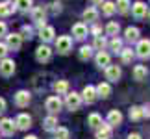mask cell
<instances>
[{
    "label": "cell",
    "mask_w": 150,
    "mask_h": 139,
    "mask_svg": "<svg viewBox=\"0 0 150 139\" xmlns=\"http://www.w3.org/2000/svg\"><path fill=\"white\" fill-rule=\"evenodd\" d=\"M71 46H72V41H71L69 35H61V37L56 39V50L59 52V54H67V52L71 50Z\"/></svg>",
    "instance_id": "1"
},
{
    "label": "cell",
    "mask_w": 150,
    "mask_h": 139,
    "mask_svg": "<svg viewBox=\"0 0 150 139\" xmlns=\"http://www.w3.org/2000/svg\"><path fill=\"white\" fill-rule=\"evenodd\" d=\"M0 72H2L4 76H11V74L15 72V61L4 57V60L0 61Z\"/></svg>",
    "instance_id": "2"
},
{
    "label": "cell",
    "mask_w": 150,
    "mask_h": 139,
    "mask_svg": "<svg viewBox=\"0 0 150 139\" xmlns=\"http://www.w3.org/2000/svg\"><path fill=\"white\" fill-rule=\"evenodd\" d=\"M30 126H32V117H30V115L21 113L19 117L15 119V128H19V130H28Z\"/></svg>",
    "instance_id": "3"
},
{
    "label": "cell",
    "mask_w": 150,
    "mask_h": 139,
    "mask_svg": "<svg viewBox=\"0 0 150 139\" xmlns=\"http://www.w3.org/2000/svg\"><path fill=\"white\" fill-rule=\"evenodd\" d=\"M8 37V43H6V46L11 50H19L21 48V45H22V35H19V33H9V35H6Z\"/></svg>",
    "instance_id": "4"
},
{
    "label": "cell",
    "mask_w": 150,
    "mask_h": 139,
    "mask_svg": "<svg viewBox=\"0 0 150 139\" xmlns=\"http://www.w3.org/2000/svg\"><path fill=\"white\" fill-rule=\"evenodd\" d=\"M137 56L139 57H150V41L148 39H141L137 43Z\"/></svg>",
    "instance_id": "5"
},
{
    "label": "cell",
    "mask_w": 150,
    "mask_h": 139,
    "mask_svg": "<svg viewBox=\"0 0 150 139\" xmlns=\"http://www.w3.org/2000/svg\"><path fill=\"white\" fill-rule=\"evenodd\" d=\"M67 108L69 109H78L80 104H82V96L78 95V93H71V95H67Z\"/></svg>",
    "instance_id": "6"
},
{
    "label": "cell",
    "mask_w": 150,
    "mask_h": 139,
    "mask_svg": "<svg viewBox=\"0 0 150 139\" xmlns=\"http://www.w3.org/2000/svg\"><path fill=\"white\" fill-rule=\"evenodd\" d=\"M50 56H52V50L48 48L47 45L37 46V50H35V57H37L39 61H48V60H50Z\"/></svg>",
    "instance_id": "7"
},
{
    "label": "cell",
    "mask_w": 150,
    "mask_h": 139,
    "mask_svg": "<svg viewBox=\"0 0 150 139\" xmlns=\"http://www.w3.org/2000/svg\"><path fill=\"white\" fill-rule=\"evenodd\" d=\"M0 132H2L4 135H11L15 132V123L11 119H2L0 121Z\"/></svg>",
    "instance_id": "8"
},
{
    "label": "cell",
    "mask_w": 150,
    "mask_h": 139,
    "mask_svg": "<svg viewBox=\"0 0 150 139\" xmlns=\"http://www.w3.org/2000/svg\"><path fill=\"white\" fill-rule=\"evenodd\" d=\"M132 11H134V17H137V19H143V17H146V13H148L145 2H135L132 6Z\"/></svg>",
    "instance_id": "9"
},
{
    "label": "cell",
    "mask_w": 150,
    "mask_h": 139,
    "mask_svg": "<svg viewBox=\"0 0 150 139\" xmlns=\"http://www.w3.org/2000/svg\"><path fill=\"white\" fill-rule=\"evenodd\" d=\"M47 109L50 113H56V111H59V108H61V100H59V96H50L47 98Z\"/></svg>",
    "instance_id": "10"
},
{
    "label": "cell",
    "mask_w": 150,
    "mask_h": 139,
    "mask_svg": "<svg viewBox=\"0 0 150 139\" xmlns=\"http://www.w3.org/2000/svg\"><path fill=\"white\" fill-rule=\"evenodd\" d=\"M96 89L93 87V85H85V89H83V100L87 102V104H93L96 100Z\"/></svg>",
    "instance_id": "11"
},
{
    "label": "cell",
    "mask_w": 150,
    "mask_h": 139,
    "mask_svg": "<svg viewBox=\"0 0 150 139\" xmlns=\"http://www.w3.org/2000/svg\"><path fill=\"white\" fill-rule=\"evenodd\" d=\"M28 102H30V93L28 91H19L15 95V104L17 106L24 108V106H28Z\"/></svg>",
    "instance_id": "12"
},
{
    "label": "cell",
    "mask_w": 150,
    "mask_h": 139,
    "mask_svg": "<svg viewBox=\"0 0 150 139\" xmlns=\"http://www.w3.org/2000/svg\"><path fill=\"white\" fill-rule=\"evenodd\" d=\"M106 76H108V80H111V82H117L120 78V69L117 65H108L106 67Z\"/></svg>",
    "instance_id": "13"
},
{
    "label": "cell",
    "mask_w": 150,
    "mask_h": 139,
    "mask_svg": "<svg viewBox=\"0 0 150 139\" xmlns=\"http://www.w3.org/2000/svg\"><path fill=\"white\" fill-rule=\"evenodd\" d=\"M108 123L111 124V126H117L122 123V113L119 111V109H111V111L108 113Z\"/></svg>",
    "instance_id": "14"
},
{
    "label": "cell",
    "mask_w": 150,
    "mask_h": 139,
    "mask_svg": "<svg viewBox=\"0 0 150 139\" xmlns=\"http://www.w3.org/2000/svg\"><path fill=\"white\" fill-rule=\"evenodd\" d=\"M72 35L76 39H83L85 35H87V26L83 24V22H78V24L72 26Z\"/></svg>",
    "instance_id": "15"
},
{
    "label": "cell",
    "mask_w": 150,
    "mask_h": 139,
    "mask_svg": "<svg viewBox=\"0 0 150 139\" xmlns=\"http://www.w3.org/2000/svg\"><path fill=\"white\" fill-rule=\"evenodd\" d=\"M96 137L98 139H111V126L109 124H100L96 128Z\"/></svg>",
    "instance_id": "16"
},
{
    "label": "cell",
    "mask_w": 150,
    "mask_h": 139,
    "mask_svg": "<svg viewBox=\"0 0 150 139\" xmlns=\"http://www.w3.org/2000/svg\"><path fill=\"white\" fill-rule=\"evenodd\" d=\"M56 35V32H54V28L52 26H43L41 28V33H39V37L43 39V41H52Z\"/></svg>",
    "instance_id": "17"
},
{
    "label": "cell",
    "mask_w": 150,
    "mask_h": 139,
    "mask_svg": "<svg viewBox=\"0 0 150 139\" xmlns=\"http://www.w3.org/2000/svg\"><path fill=\"white\" fill-rule=\"evenodd\" d=\"M146 76H148V71H146L145 65H137V67L134 69V78H135V80H139V82H141V80H145Z\"/></svg>",
    "instance_id": "18"
},
{
    "label": "cell",
    "mask_w": 150,
    "mask_h": 139,
    "mask_svg": "<svg viewBox=\"0 0 150 139\" xmlns=\"http://www.w3.org/2000/svg\"><path fill=\"white\" fill-rule=\"evenodd\" d=\"M87 124L91 126V128H95V130H96V128H98V126L102 124V117H100L98 113H91V115H89V119H87Z\"/></svg>",
    "instance_id": "19"
},
{
    "label": "cell",
    "mask_w": 150,
    "mask_h": 139,
    "mask_svg": "<svg viewBox=\"0 0 150 139\" xmlns=\"http://www.w3.org/2000/svg\"><path fill=\"white\" fill-rule=\"evenodd\" d=\"M54 91L57 93V95H65V93L69 91V84L65 82V80H57V82L54 84Z\"/></svg>",
    "instance_id": "20"
},
{
    "label": "cell",
    "mask_w": 150,
    "mask_h": 139,
    "mask_svg": "<svg viewBox=\"0 0 150 139\" xmlns=\"http://www.w3.org/2000/svg\"><path fill=\"white\" fill-rule=\"evenodd\" d=\"M115 11H117V9H115V2H106V0L102 2V13L106 17H111Z\"/></svg>",
    "instance_id": "21"
},
{
    "label": "cell",
    "mask_w": 150,
    "mask_h": 139,
    "mask_svg": "<svg viewBox=\"0 0 150 139\" xmlns=\"http://www.w3.org/2000/svg\"><path fill=\"white\" fill-rule=\"evenodd\" d=\"M13 8H15V6L11 2H2V4H0V17L11 15V13H13Z\"/></svg>",
    "instance_id": "22"
},
{
    "label": "cell",
    "mask_w": 150,
    "mask_h": 139,
    "mask_svg": "<svg viewBox=\"0 0 150 139\" xmlns=\"http://www.w3.org/2000/svg\"><path fill=\"white\" fill-rule=\"evenodd\" d=\"M83 19L89 21V22H95L96 19H98V11H96V8H89L83 11Z\"/></svg>",
    "instance_id": "23"
},
{
    "label": "cell",
    "mask_w": 150,
    "mask_h": 139,
    "mask_svg": "<svg viewBox=\"0 0 150 139\" xmlns=\"http://www.w3.org/2000/svg\"><path fill=\"white\" fill-rule=\"evenodd\" d=\"M109 93H111V87H109V84H98V87H96V95L102 96V98H108Z\"/></svg>",
    "instance_id": "24"
},
{
    "label": "cell",
    "mask_w": 150,
    "mask_h": 139,
    "mask_svg": "<svg viewBox=\"0 0 150 139\" xmlns=\"http://www.w3.org/2000/svg\"><path fill=\"white\" fill-rule=\"evenodd\" d=\"M95 60H96V65H100V67H108L109 65V54H106V52H98Z\"/></svg>",
    "instance_id": "25"
},
{
    "label": "cell",
    "mask_w": 150,
    "mask_h": 139,
    "mask_svg": "<svg viewBox=\"0 0 150 139\" xmlns=\"http://www.w3.org/2000/svg\"><path fill=\"white\" fill-rule=\"evenodd\" d=\"M120 54H122V61L124 63H132V61H134V57H135V52L132 50V48H122V50H120Z\"/></svg>",
    "instance_id": "26"
},
{
    "label": "cell",
    "mask_w": 150,
    "mask_h": 139,
    "mask_svg": "<svg viewBox=\"0 0 150 139\" xmlns=\"http://www.w3.org/2000/svg\"><path fill=\"white\" fill-rule=\"evenodd\" d=\"M139 39V30L137 28H126V41H137Z\"/></svg>",
    "instance_id": "27"
},
{
    "label": "cell",
    "mask_w": 150,
    "mask_h": 139,
    "mask_svg": "<svg viewBox=\"0 0 150 139\" xmlns=\"http://www.w3.org/2000/svg\"><path fill=\"white\" fill-rule=\"evenodd\" d=\"M45 130H56L57 128V119L54 117V115H50V117L45 119Z\"/></svg>",
    "instance_id": "28"
},
{
    "label": "cell",
    "mask_w": 150,
    "mask_h": 139,
    "mask_svg": "<svg viewBox=\"0 0 150 139\" xmlns=\"http://www.w3.org/2000/svg\"><path fill=\"white\" fill-rule=\"evenodd\" d=\"M115 9L120 11V13H126V11L130 9V0H117V4H115Z\"/></svg>",
    "instance_id": "29"
},
{
    "label": "cell",
    "mask_w": 150,
    "mask_h": 139,
    "mask_svg": "<svg viewBox=\"0 0 150 139\" xmlns=\"http://www.w3.org/2000/svg\"><path fill=\"white\" fill-rule=\"evenodd\" d=\"M15 8L21 11H28L32 8V0H15Z\"/></svg>",
    "instance_id": "30"
},
{
    "label": "cell",
    "mask_w": 150,
    "mask_h": 139,
    "mask_svg": "<svg viewBox=\"0 0 150 139\" xmlns=\"http://www.w3.org/2000/svg\"><path fill=\"white\" fill-rule=\"evenodd\" d=\"M130 119L132 121H139V119H143V109L139 108V106H134L130 109Z\"/></svg>",
    "instance_id": "31"
},
{
    "label": "cell",
    "mask_w": 150,
    "mask_h": 139,
    "mask_svg": "<svg viewBox=\"0 0 150 139\" xmlns=\"http://www.w3.org/2000/svg\"><path fill=\"white\" fill-rule=\"evenodd\" d=\"M32 17H33V21H35V22L45 21V9L43 8H35V9L32 11Z\"/></svg>",
    "instance_id": "32"
},
{
    "label": "cell",
    "mask_w": 150,
    "mask_h": 139,
    "mask_svg": "<svg viewBox=\"0 0 150 139\" xmlns=\"http://www.w3.org/2000/svg\"><path fill=\"white\" fill-rule=\"evenodd\" d=\"M120 30V26H119V22H109V24L106 26V32H108V35H117Z\"/></svg>",
    "instance_id": "33"
},
{
    "label": "cell",
    "mask_w": 150,
    "mask_h": 139,
    "mask_svg": "<svg viewBox=\"0 0 150 139\" xmlns=\"http://www.w3.org/2000/svg\"><path fill=\"white\" fill-rule=\"evenodd\" d=\"M91 54H93V48H91V46H82V48H80V60H89Z\"/></svg>",
    "instance_id": "34"
},
{
    "label": "cell",
    "mask_w": 150,
    "mask_h": 139,
    "mask_svg": "<svg viewBox=\"0 0 150 139\" xmlns=\"http://www.w3.org/2000/svg\"><path fill=\"white\" fill-rule=\"evenodd\" d=\"M106 45H108V41H106V39H104L102 35H96V37H95V45H93V46H95L96 50H100V52H102V48H104Z\"/></svg>",
    "instance_id": "35"
},
{
    "label": "cell",
    "mask_w": 150,
    "mask_h": 139,
    "mask_svg": "<svg viewBox=\"0 0 150 139\" xmlns=\"http://www.w3.org/2000/svg\"><path fill=\"white\" fill-rule=\"evenodd\" d=\"M109 46H111V50L120 52V48H122V41H120V39H117V37H113L111 43H109Z\"/></svg>",
    "instance_id": "36"
},
{
    "label": "cell",
    "mask_w": 150,
    "mask_h": 139,
    "mask_svg": "<svg viewBox=\"0 0 150 139\" xmlns=\"http://www.w3.org/2000/svg\"><path fill=\"white\" fill-rule=\"evenodd\" d=\"M56 139H69V130L67 128H56Z\"/></svg>",
    "instance_id": "37"
},
{
    "label": "cell",
    "mask_w": 150,
    "mask_h": 139,
    "mask_svg": "<svg viewBox=\"0 0 150 139\" xmlns=\"http://www.w3.org/2000/svg\"><path fill=\"white\" fill-rule=\"evenodd\" d=\"M6 54H8V46L0 43V60H4V57H6Z\"/></svg>",
    "instance_id": "38"
},
{
    "label": "cell",
    "mask_w": 150,
    "mask_h": 139,
    "mask_svg": "<svg viewBox=\"0 0 150 139\" xmlns=\"http://www.w3.org/2000/svg\"><path fill=\"white\" fill-rule=\"evenodd\" d=\"M52 11H54V13H59L61 11V2H52Z\"/></svg>",
    "instance_id": "39"
},
{
    "label": "cell",
    "mask_w": 150,
    "mask_h": 139,
    "mask_svg": "<svg viewBox=\"0 0 150 139\" xmlns=\"http://www.w3.org/2000/svg\"><path fill=\"white\" fill-rule=\"evenodd\" d=\"M143 109V117H145V115H146V117H150V104H148V106H145V108H141Z\"/></svg>",
    "instance_id": "40"
},
{
    "label": "cell",
    "mask_w": 150,
    "mask_h": 139,
    "mask_svg": "<svg viewBox=\"0 0 150 139\" xmlns=\"http://www.w3.org/2000/svg\"><path fill=\"white\" fill-rule=\"evenodd\" d=\"M6 30H8V28H6V24H4V22H0V37L6 35Z\"/></svg>",
    "instance_id": "41"
},
{
    "label": "cell",
    "mask_w": 150,
    "mask_h": 139,
    "mask_svg": "<svg viewBox=\"0 0 150 139\" xmlns=\"http://www.w3.org/2000/svg\"><path fill=\"white\" fill-rule=\"evenodd\" d=\"M22 32L26 33V37H32V35H30V33H32V28H30V26H24V28H22Z\"/></svg>",
    "instance_id": "42"
},
{
    "label": "cell",
    "mask_w": 150,
    "mask_h": 139,
    "mask_svg": "<svg viewBox=\"0 0 150 139\" xmlns=\"http://www.w3.org/2000/svg\"><path fill=\"white\" fill-rule=\"evenodd\" d=\"M4 109H6V100H4V98H0V113H2Z\"/></svg>",
    "instance_id": "43"
},
{
    "label": "cell",
    "mask_w": 150,
    "mask_h": 139,
    "mask_svg": "<svg viewBox=\"0 0 150 139\" xmlns=\"http://www.w3.org/2000/svg\"><path fill=\"white\" fill-rule=\"evenodd\" d=\"M100 32H102V30H100V26H95V28H93V33H95V37H96V35H98V33H100Z\"/></svg>",
    "instance_id": "44"
},
{
    "label": "cell",
    "mask_w": 150,
    "mask_h": 139,
    "mask_svg": "<svg viewBox=\"0 0 150 139\" xmlns=\"http://www.w3.org/2000/svg\"><path fill=\"white\" fill-rule=\"evenodd\" d=\"M128 139H141V135H139V134H132Z\"/></svg>",
    "instance_id": "45"
},
{
    "label": "cell",
    "mask_w": 150,
    "mask_h": 139,
    "mask_svg": "<svg viewBox=\"0 0 150 139\" xmlns=\"http://www.w3.org/2000/svg\"><path fill=\"white\" fill-rule=\"evenodd\" d=\"M91 2H93L95 6H102V2H104V0H91Z\"/></svg>",
    "instance_id": "46"
},
{
    "label": "cell",
    "mask_w": 150,
    "mask_h": 139,
    "mask_svg": "<svg viewBox=\"0 0 150 139\" xmlns=\"http://www.w3.org/2000/svg\"><path fill=\"white\" fill-rule=\"evenodd\" d=\"M24 139H37V137H35V135H26Z\"/></svg>",
    "instance_id": "47"
},
{
    "label": "cell",
    "mask_w": 150,
    "mask_h": 139,
    "mask_svg": "<svg viewBox=\"0 0 150 139\" xmlns=\"http://www.w3.org/2000/svg\"><path fill=\"white\" fill-rule=\"evenodd\" d=\"M146 15H148V19H150V11H148V13H146Z\"/></svg>",
    "instance_id": "48"
}]
</instances>
